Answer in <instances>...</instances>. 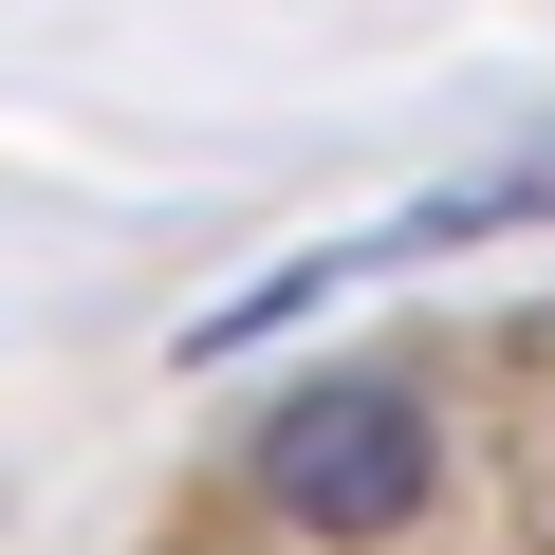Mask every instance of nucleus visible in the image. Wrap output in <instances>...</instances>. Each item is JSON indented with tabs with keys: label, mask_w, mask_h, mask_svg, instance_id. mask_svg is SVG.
Wrapping results in <instances>:
<instances>
[{
	"label": "nucleus",
	"mask_w": 555,
	"mask_h": 555,
	"mask_svg": "<svg viewBox=\"0 0 555 555\" xmlns=\"http://www.w3.org/2000/svg\"><path fill=\"white\" fill-rule=\"evenodd\" d=\"M259 500L297 518V537H334V555L408 537V500H426V408H408L389 371H334V389H297V408L259 426Z\"/></svg>",
	"instance_id": "nucleus-2"
},
{
	"label": "nucleus",
	"mask_w": 555,
	"mask_h": 555,
	"mask_svg": "<svg viewBox=\"0 0 555 555\" xmlns=\"http://www.w3.org/2000/svg\"><path fill=\"white\" fill-rule=\"evenodd\" d=\"M518 222H555V149L463 167V185H426V204H389V222H352V241H297L278 278H241L222 315H185V371H222V352H259V334H297L315 297H352V278H408V259H444V241H518Z\"/></svg>",
	"instance_id": "nucleus-1"
}]
</instances>
